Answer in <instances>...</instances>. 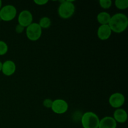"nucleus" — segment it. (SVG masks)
Returning <instances> with one entry per match:
<instances>
[{
    "label": "nucleus",
    "mask_w": 128,
    "mask_h": 128,
    "mask_svg": "<svg viewBox=\"0 0 128 128\" xmlns=\"http://www.w3.org/2000/svg\"><path fill=\"white\" fill-rule=\"evenodd\" d=\"M112 32L121 33L127 29L128 18L123 13H117L111 16L108 24Z\"/></svg>",
    "instance_id": "f257e3e1"
},
{
    "label": "nucleus",
    "mask_w": 128,
    "mask_h": 128,
    "mask_svg": "<svg viewBox=\"0 0 128 128\" xmlns=\"http://www.w3.org/2000/svg\"><path fill=\"white\" fill-rule=\"evenodd\" d=\"M75 6L72 1H61L58 8V14L62 19H68L74 14Z\"/></svg>",
    "instance_id": "f03ea898"
},
{
    "label": "nucleus",
    "mask_w": 128,
    "mask_h": 128,
    "mask_svg": "<svg viewBox=\"0 0 128 128\" xmlns=\"http://www.w3.org/2000/svg\"><path fill=\"white\" fill-rule=\"evenodd\" d=\"M100 118L92 112H85L81 118V124L84 128H98Z\"/></svg>",
    "instance_id": "7ed1b4c3"
},
{
    "label": "nucleus",
    "mask_w": 128,
    "mask_h": 128,
    "mask_svg": "<svg viewBox=\"0 0 128 128\" xmlns=\"http://www.w3.org/2000/svg\"><path fill=\"white\" fill-rule=\"evenodd\" d=\"M26 34L30 41H36L41 38L42 28L37 22H32L26 28Z\"/></svg>",
    "instance_id": "20e7f679"
},
{
    "label": "nucleus",
    "mask_w": 128,
    "mask_h": 128,
    "mask_svg": "<svg viewBox=\"0 0 128 128\" xmlns=\"http://www.w3.org/2000/svg\"><path fill=\"white\" fill-rule=\"evenodd\" d=\"M17 10L12 5H6L0 10V20L4 21H11L16 17Z\"/></svg>",
    "instance_id": "39448f33"
},
{
    "label": "nucleus",
    "mask_w": 128,
    "mask_h": 128,
    "mask_svg": "<svg viewBox=\"0 0 128 128\" xmlns=\"http://www.w3.org/2000/svg\"><path fill=\"white\" fill-rule=\"evenodd\" d=\"M68 104L65 100L62 99H57L52 101L51 110L54 113L62 114L68 110Z\"/></svg>",
    "instance_id": "423d86ee"
},
{
    "label": "nucleus",
    "mask_w": 128,
    "mask_h": 128,
    "mask_svg": "<svg viewBox=\"0 0 128 128\" xmlns=\"http://www.w3.org/2000/svg\"><path fill=\"white\" fill-rule=\"evenodd\" d=\"M33 17L28 10H23L21 11L18 16V24L24 28H27L32 22Z\"/></svg>",
    "instance_id": "0eeeda50"
},
{
    "label": "nucleus",
    "mask_w": 128,
    "mask_h": 128,
    "mask_svg": "<svg viewBox=\"0 0 128 128\" xmlns=\"http://www.w3.org/2000/svg\"><path fill=\"white\" fill-rule=\"evenodd\" d=\"M125 97L122 93L116 92L111 95L109 98V103L111 107L118 109L124 104Z\"/></svg>",
    "instance_id": "6e6552de"
},
{
    "label": "nucleus",
    "mask_w": 128,
    "mask_h": 128,
    "mask_svg": "<svg viewBox=\"0 0 128 128\" xmlns=\"http://www.w3.org/2000/svg\"><path fill=\"white\" fill-rule=\"evenodd\" d=\"M111 33H112V31L110 29L109 25L104 24L101 25L98 28L97 35L99 39L102 40V41H105V40H107L110 38L111 35Z\"/></svg>",
    "instance_id": "1a4fd4ad"
},
{
    "label": "nucleus",
    "mask_w": 128,
    "mask_h": 128,
    "mask_svg": "<svg viewBox=\"0 0 128 128\" xmlns=\"http://www.w3.org/2000/svg\"><path fill=\"white\" fill-rule=\"evenodd\" d=\"M16 64L11 60H7L2 63V73L6 76H10L13 74L16 71Z\"/></svg>",
    "instance_id": "9d476101"
},
{
    "label": "nucleus",
    "mask_w": 128,
    "mask_h": 128,
    "mask_svg": "<svg viewBox=\"0 0 128 128\" xmlns=\"http://www.w3.org/2000/svg\"><path fill=\"white\" fill-rule=\"evenodd\" d=\"M117 122L111 116H106L100 121L98 128H116Z\"/></svg>",
    "instance_id": "9b49d317"
},
{
    "label": "nucleus",
    "mask_w": 128,
    "mask_h": 128,
    "mask_svg": "<svg viewBox=\"0 0 128 128\" xmlns=\"http://www.w3.org/2000/svg\"><path fill=\"white\" fill-rule=\"evenodd\" d=\"M112 118L116 122L124 123L128 120V114L123 109L118 108L114 111Z\"/></svg>",
    "instance_id": "f8f14e48"
},
{
    "label": "nucleus",
    "mask_w": 128,
    "mask_h": 128,
    "mask_svg": "<svg viewBox=\"0 0 128 128\" xmlns=\"http://www.w3.org/2000/svg\"><path fill=\"white\" fill-rule=\"evenodd\" d=\"M111 15L107 12H101L98 14L97 21L101 25L108 24L111 20Z\"/></svg>",
    "instance_id": "ddd939ff"
},
{
    "label": "nucleus",
    "mask_w": 128,
    "mask_h": 128,
    "mask_svg": "<svg viewBox=\"0 0 128 128\" xmlns=\"http://www.w3.org/2000/svg\"><path fill=\"white\" fill-rule=\"evenodd\" d=\"M38 24L42 29H46L51 26V21L48 17H43L40 19V22Z\"/></svg>",
    "instance_id": "4468645a"
},
{
    "label": "nucleus",
    "mask_w": 128,
    "mask_h": 128,
    "mask_svg": "<svg viewBox=\"0 0 128 128\" xmlns=\"http://www.w3.org/2000/svg\"><path fill=\"white\" fill-rule=\"evenodd\" d=\"M114 4L119 10H126L128 8V0H116Z\"/></svg>",
    "instance_id": "2eb2a0df"
},
{
    "label": "nucleus",
    "mask_w": 128,
    "mask_h": 128,
    "mask_svg": "<svg viewBox=\"0 0 128 128\" xmlns=\"http://www.w3.org/2000/svg\"><path fill=\"white\" fill-rule=\"evenodd\" d=\"M8 46L7 44L2 41H0V56H2L7 53Z\"/></svg>",
    "instance_id": "dca6fc26"
},
{
    "label": "nucleus",
    "mask_w": 128,
    "mask_h": 128,
    "mask_svg": "<svg viewBox=\"0 0 128 128\" xmlns=\"http://www.w3.org/2000/svg\"><path fill=\"white\" fill-rule=\"evenodd\" d=\"M99 2L101 7L103 9H109L112 6L111 0H100Z\"/></svg>",
    "instance_id": "f3484780"
},
{
    "label": "nucleus",
    "mask_w": 128,
    "mask_h": 128,
    "mask_svg": "<svg viewBox=\"0 0 128 128\" xmlns=\"http://www.w3.org/2000/svg\"><path fill=\"white\" fill-rule=\"evenodd\" d=\"M52 101H53L51 99H46L43 101V106L47 108H51Z\"/></svg>",
    "instance_id": "a211bd4d"
},
{
    "label": "nucleus",
    "mask_w": 128,
    "mask_h": 128,
    "mask_svg": "<svg viewBox=\"0 0 128 128\" xmlns=\"http://www.w3.org/2000/svg\"><path fill=\"white\" fill-rule=\"evenodd\" d=\"M34 2L37 5L42 6V5H45L46 3H48V0H34Z\"/></svg>",
    "instance_id": "6ab92c4d"
},
{
    "label": "nucleus",
    "mask_w": 128,
    "mask_h": 128,
    "mask_svg": "<svg viewBox=\"0 0 128 128\" xmlns=\"http://www.w3.org/2000/svg\"><path fill=\"white\" fill-rule=\"evenodd\" d=\"M24 28L22 27V26H21V25H20L18 24L16 26V29H15V30H16V32H17V33L20 34V33H22V32H23Z\"/></svg>",
    "instance_id": "aec40b11"
},
{
    "label": "nucleus",
    "mask_w": 128,
    "mask_h": 128,
    "mask_svg": "<svg viewBox=\"0 0 128 128\" xmlns=\"http://www.w3.org/2000/svg\"><path fill=\"white\" fill-rule=\"evenodd\" d=\"M2 63L0 61V71H1V70H2Z\"/></svg>",
    "instance_id": "412c9836"
},
{
    "label": "nucleus",
    "mask_w": 128,
    "mask_h": 128,
    "mask_svg": "<svg viewBox=\"0 0 128 128\" xmlns=\"http://www.w3.org/2000/svg\"><path fill=\"white\" fill-rule=\"evenodd\" d=\"M1 6H2V1L0 0V10L1 9Z\"/></svg>",
    "instance_id": "4be33fe9"
}]
</instances>
